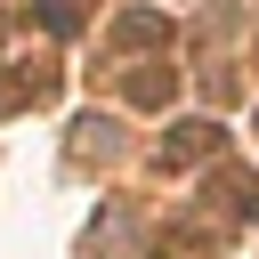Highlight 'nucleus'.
Instances as JSON below:
<instances>
[{"instance_id":"20e7f679","label":"nucleus","mask_w":259,"mask_h":259,"mask_svg":"<svg viewBox=\"0 0 259 259\" xmlns=\"http://www.w3.org/2000/svg\"><path fill=\"white\" fill-rule=\"evenodd\" d=\"M130 97H138V105H162V97H170V73H138Z\"/></svg>"},{"instance_id":"7ed1b4c3","label":"nucleus","mask_w":259,"mask_h":259,"mask_svg":"<svg viewBox=\"0 0 259 259\" xmlns=\"http://www.w3.org/2000/svg\"><path fill=\"white\" fill-rule=\"evenodd\" d=\"M40 32H81V0H40Z\"/></svg>"},{"instance_id":"f03ea898","label":"nucleus","mask_w":259,"mask_h":259,"mask_svg":"<svg viewBox=\"0 0 259 259\" xmlns=\"http://www.w3.org/2000/svg\"><path fill=\"white\" fill-rule=\"evenodd\" d=\"M210 146H219V130H210V121H186V130L162 146V162H194V154H210Z\"/></svg>"},{"instance_id":"f257e3e1","label":"nucleus","mask_w":259,"mask_h":259,"mask_svg":"<svg viewBox=\"0 0 259 259\" xmlns=\"http://www.w3.org/2000/svg\"><path fill=\"white\" fill-rule=\"evenodd\" d=\"M162 40H170V16H154V8L121 16V49H162Z\"/></svg>"}]
</instances>
